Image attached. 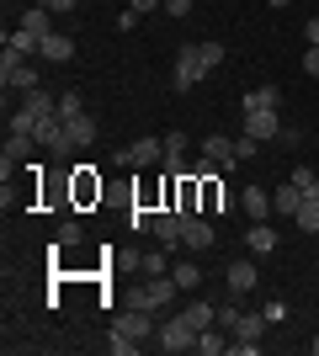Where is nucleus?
Returning a JSON list of instances; mask_svg holds the SVG:
<instances>
[{
    "mask_svg": "<svg viewBox=\"0 0 319 356\" xmlns=\"http://www.w3.org/2000/svg\"><path fill=\"white\" fill-rule=\"evenodd\" d=\"M43 6H48V11H75L80 0H43Z\"/></svg>",
    "mask_w": 319,
    "mask_h": 356,
    "instance_id": "obj_41",
    "label": "nucleus"
},
{
    "mask_svg": "<svg viewBox=\"0 0 319 356\" xmlns=\"http://www.w3.org/2000/svg\"><path fill=\"white\" fill-rule=\"evenodd\" d=\"M234 202H240V197L229 192L218 176H202V208L197 213H234Z\"/></svg>",
    "mask_w": 319,
    "mask_h": 356,
    "instance_id": "obj_5",
    "label": "nucleus"
},
{
    "mask_svg": "<svg viewBox=\"0 0 319 356\" xmlns=\"http://www.w3.org/2000/svg\"><path fill=\"white\" fill-rule=\"evenodd\" d=\"M48 64H64V59H75V38H64V32H54V38H43V48H38Z\"/></svg>",
    "mask_w": 319,
    "mask_h": 356,
    "instance_id": "obj_12",
    "label": "nucleus"
},
{
    "mask_svg": "<svg viewBox=\"0 0 319 356\" xmlns=\"http://www.w3.org/2000/svg\"><path fill=\"white\" fill-rule=\"evenodd\" d=\"M154 341H160V351H197V325L186 314H176V319H165L154 330Z\"/></svg>",
    "mask_w": 319,
    "mask_h": 356,
    "instance_id": "obj_1",
    "label": "nucleus"
},
{
    "mask_svg": "<svg viewBox=\"0 0 319 356\" xmlns=\"http://www.w3.org/2000/svg\"><path fill=\"white\" fill-rule=\"evenodd\" d=\"M106 346H112V356H133L138 341H128V335H117V330H112V341H106Z\"/></svg>",
    "mask_w": 319,
    "mask_h": 356,
    "instance_id": "obj_36",
    "label": "nucleus"
},
{
    "mask_svg": "<svg viewBox=\"0 0 319 356\" xmlns=\"http://www.w3.org/2000/svg\"><path fill=\"white\" fill-rule=\"evenodd\" d=\"M266 6H288V0H266Z\"/></svg>",
    "mask_w": 319,
    "mask_h": 356,
    "instance_id": "obj_44",
    "label": "nucleus"
},
{
    "mask_svg": "<svg viewBox=\"0 0 319 356\" xmlns=\"http://www.w3.org/2000/svg\"><path fill=\"white\" fill-rule=\"evenodd\" d=\"M22 106H27L32 118H43V112H59V96H48V90L38 86V90H27V96H22Z\"/></svg>",
    "mask_w": 319,
    "mask_h": 356,
    "instance_id": "obj_22",
    "label": "nucleus"
},
{
    "mask_svg": "<svg viewBox=\"0 0 319 356\" xmlns=\"http://www.w3.org/2000/svg\"><path fill=\"white\" fill-rule=\"evenodd\" d=\"M11 70H22V54L6 43V54H0V74H11Z\"/></svg>",
    "mask_w": 319,
    "mask_h": 356,
    "instance_id": "obj_37",
    "label": "nucleus"
},
{
    "mask_svg": "<svg viewBox=\"0 0 319 356\" xmlns=\"http://www.w3.org/2000/svg\"><path fill=\"white\" fill-rule=\"evenodd\" d=\"M197 59H202V70H218L224 64V43H197Z\"/></svg>",
    "mask_w": 319,
    "mask_h": 356,
    "instance_id": "obj_31",
    "label": "nucleus"
},
{
    "mask_svg": "<svg viewBox=\"0 0 319 356\" xmlns=\"http://www.w3.org/2000/svg\"><path fill=\"white\" fill-rule=\"evenodd\" d=\"M234 325H240V309H234V303H218V330L234 335Z\"/></svg>",
    "mask_w": 319,
    "mask_h": 356,
    "instance_id": "obj_34",
    "label": "nucleus"
},
{
    "mask_svg": "<svg viewBox=\"0 0 319 356\" xmlns=\"http://www.w3.org/2000/svg\"><path fill=\"white\" fill-rule=\"evenodd\" d=\"M213 239H218L213 218H202V213H186V223H181V245H186V250H213Z\"/></svg>",
    "mask_w": 319,
    "mask_h": 356,
    "instance_id": "obj_4",
    "label": "nucleus"
},
{
    "mask_svg": "<svg viewBox=\"0 0 319 356\" xmlns=\"http://www.w3.org/2000/svg\"><path fill=\"white\" fill-rule=\"evenodd\" d=\"M309 346H314V356H319V335H314V341H309Z\"/></svg>",
    "mask_w": 319,
    "mask_h": 356,
    "instance_id": "obj_43",
    "label": "nucleus"
},
{
    "mask_svg": "<svg viewBox=\"0 0 319 356\" xmlns=\"http://www.w3.org/2000/svg\"><path fill=\"white\" fill-rule=\"evenodd\" d=\"M304 43L319 48V16H309V27H304Z\"/></svg>",
    "mask_w": 319,
    "mask_h": 356,
    "instance_id": "obj_38",
    "label": "nucleus"
},
{
    "mask_svg": "<svg viewBox=\"0 0 319 356\" xmlns=\"http://www.w3.org/2000/svg\"><path fill=\"white\" fill-rule=\"evenodd\" d=\"M272 325V319H266V314H240V325H234V335H240V341H261V330Z\"/></svg>",
    "mask_w": 319,
    "mask_h": 356,
    "instance_id": "obj_26",
    "label": "nucleus"
},
{
    "mask_svg": "<svg viewBox=\"0 0 319 356\" xmlns=\"http://www.w3.org/2000/svg\"><path fill=\"white\" fill-rule=\"evenodd\" d=\"M202 154H208V160H218L229 170V165H234V138H224V134H208L202 138Z\"/></svg>",
    "mask_w": 319,
    "mask_h": 356,
    "instance_id": "obj_15",
    "label": "nucleus"
},
{
    "mask_svg": "<svg viewBox=\"0 0 319 356\" xmlns=\"http://www.w3.org/2000/svg\"><path fill=\"white\" fill-rule=\"evenodd\" d=\"M165 11L170 16H192V0H165Z\"/></svg>",
    "mask_w": 319,
    "mask_h": 356,
    "instance_id": "obj_40",
    "label": "nucleus"
},
{
    "mask_svg": "<svg viewBox=\"0 0 319 356\" xmlns=\"http://www.w3.org/2000/svg\"><path fill=\"white\" fill-rule=\"evenodd\" d=\"M64 128H69V144H75V149H85V144L96 138V118H91V112H80V118H64Z\"/></svg>",
    "mask_w": 319,
    "mask_h": 356,
    "instance_id": "obj_14",
    "label": "nucleus"
},
{
    "mask_svg": "<svg viewBox=\"0 0 319 356\" xmlns=\"http://www.w3.org/2000/svg\"><path fill=\"white\" fill-rule=\"evenodd\" d=\"M69 245H80V223H75V218L59 229V250H69Z\"/></svg>",
    "mask_w": 319,
    "mask_h": 356,
    "instance_id": "obj_35",
    "label": "nucleus"
},
{
    "mask_svg": "<svg viewBox=\"0 0 319 356\" xmlns=\"http://www.w3.org/2000/svg\"><path fill=\"white\" fill-rule=\"evenodd\" d=\"M277 102H282L277 86H256L250 96H245V112H277Z\"/></svg>",
    "mask_w": 319,
    "mask_h": 356,
    "instance_id": "obj_20",
    "label": "nucleus"
},
{
    "mask_svg": "<svg viewBox=\"0 0 319 356\" xmlns=\"http://www.w3.org/2000/svg\"><path fill=\"white\" fill-rule=\"evenodd\" d=\"M186 319H192V325L197 330H208V325H218V303H186Z\"/></svg>",
    "mask_w": 319,
    "mask_h": 356,
    "instance_id": "obj_27",
    "label": "nucleus"
},
{
    "mask_svg": "<svg viewBox=\"0 0 319 356\" xmlns=\"http://www.w3.org/2000/svg\"><path fill=\"white\" fill-rule=\"evenodd\" d=\"M6 43H11V48H16V54H22V59H27V54H38V48H43V43H38V38H32V32H27V27H16V32H11V38H6Z\"/></svg>",
    "mask_w": 319,
    "mask_h": 356,
    "instance_id": "obj_28",
    "label": "nucleus"
},
{
    "mask_svg": "<svg viewBox=\"0 0 319 356\" xmlns=\"http://www.w3.org/2000/svg\"><path fill=\"white\" fill-rule=\"evenodd\" d=\"M240 208L250 213L256 223H266V208H272V197L261 192V186H245V192H240Z\"/></svg>",
    "mask_w": 319,
    "mask_h": 356,
    "instance_id": "obj_18",
    "label": "nucleus"
},
{
    "mask_svg": "<svg viewBox=\"0 0 319 356\" xmlns=\"http://www.w3.org/2000/svg\"><path fill=\"white\" fill-rule=\"evenodd\" d=\"M181 223H186V213H160V218H154V239H160V245H165V250H176V245H181Z\"/></svg>",
    "mask_w": 319,
    "mask_h": 356,
    "instance_id": "obj_8",
    "label": "nucleus"
},
{
    "mask_svg": "<svg viewBox=\"0 0 319 356\" xmlns=\"http://www.w3.org/2000/svg\"><path fill=\"white\" fill-rule=\"evenodd\" d=\"M176 293H181V287H176V277L165 271V277H149V282L138 287V293L128 298V303H133V309H149V314H160V309H165V303H170Z\"/></svg>",
    "mask_w": 319,
    "mask_h": 356,
    "instance_id": "obj_2",
    "label": "nucleus"
},
{
    "mask_svg": "<svg viewBox=\"0 0 319 356\" xmlns=\"http://www.w3.org/2000/svg\"><path fill=\"white\" fill-rule=\"evenodd\" d=\"M170 277H176V287H181V293H192V287L202 282V266H197V261H176V266H170Z\"/></svg>",
    "mask_w": 319,
    "mask_h": 356,
    "instance_id": "obj_24",
    "label": "nucleus"
},
{
    "mask_svg": "<svg viewBox=\"0 0 319 356\" xmlns=\"http://www.w3.org/2000/svg\"><path fill=\"white\" fill-rule=\"evenodd\" d=\"M181 149H186V134H181V128H176V134H165V160H160V170H165V176H186Z\"/></svg>",
    "mask_w": 319,
    "mask_h": 356,
    "instance_id": "obj_10",
    "label": "nucleus"
},
{
    "mask_svg": "<svg viewBox=\"0 0 319 356\" xmlns=\"http://www.w3.org/2000/svg\"><path fill=\"white\" fill-rule=\"evenodd\" d=\"M298 202H304V192H298L293 181H288V186H277V192H272V208H277V213H288V218H293V213H298Z\"/></svg>",
    "mask_w": 319,
    "mask_h": 356,
    "instance_id": "obj_25",
    "label": "nucleus"
},
{
    "mask_svg": "<svg viewBox=\"0 0 319 356\" xmlns=\"http://www.w3.org/2000/svg\"><path fill=\"white\" fill-rule=\"evenodd\" d=\"M138 271H144V277H165V271H170L165 250H160V255H138Z\"/></svg>",
    "mask_w": 319,
    "mask_h": 356,
    "instance_id": "obj_30",
    "label": "nucleus"
},
{
    "mask_svg": "<svg viewBox=\"0 0 319 356\" xmlns=\"http://www.w3.org/2000/svg\"><path fill=\"white\" fill-rule=\"evenodd\" d=\"M128 154H133V165H160L165 160V138H138V144H128Z\"/></svg>",
    "mask_w": 319,
    "mask_h": 356,
    "instance_id": "obj_13",
    "label": "nucleus"
},
{
    "mask_svg": "<svg viewBox=\"0 0 319 356\" xmlns=\"http://www.w3.org/2000/svg\"><path fill=\"white\" fill-rule=\"evenodd\" d=\"M293 223H298L304 234H319V197H304V202H298V213H293Z\"/></svg>",
    "mask_w": 319,
    "mask_h": 356,
    "instance_id": "obj_21",
    "label": "nucleus"
},
{
    "mask_svg": "<svg viewBox=\"0 0 319 356\" xmlns=\"http://www.w3.org/2000/svg\"><path fill=\"white\" fill-rule=\"evenodd\" d=\"M85 112V96L80 90H59V118H80Z\"/></svg>",
    "mask_w": 319,
    "mask_h": 356,
    "instance_id": "obj_29",
    "label": "nucleus"
},
{
    "mask_svg": "<svg viewBox=\"0 0 319 356\" xmlns=\"http://www.w3.org/2000/svg\"><path fill=\"white\" fill-rule=\"evenodd\" d=\"M112 330H117V335H128V341H149L160 325H154V314H149V309H133V303H128V309L112 319Z\"/></svg>",
    "mask_w": 319,
    "mask_h": 356,
    "instance_id": "obj_3",
    "label": "nucleus"
},
{
    "mask_svg": "<svg viewBox=\"0 0 319 356\" xmlns=\"http://www.w3.org/2000/svg\"><path fill=\"white\" fill-rule=\"evenodd\" d=\"M245 134L266 144V138H277V134H282V122H277V112H245Z\"/></svg>",
    "mask_w": 319,
    "mask_h": 356,
    "instance_id": "obj_9",
    "label": "nucleus"
},
{
    "mask_svg": "<svg viewBox=\"0 0 319 356\" xmlns=\"http://www.w3.org/2000/svg\"><path fill=\"white\" fill-rule=\"evenodd\" d=\"M245 245H250L256 255H272V250H277V229H272V223H250V234H245Z\"/></svg>",
    "mask_w": 319,
    "mask_h": 356,
    "instance_id": "obj_16",
    "label": "nucleus"
},
{
    "mask_svg": "<svg viewBox=\"0 0 319 356\" xmlns=\"http://www.w3.org/2000/svg\"><path fill=\"white\" fill-rule=\"evenodd\" d=\"M202 59H197V43H181V54H176V90H192L202 80Z\"/></svg>",
    "mask_w": 319,
    "mask_h": 356,
    "instance_id": "obj_6",
    "label": "nucleus"
},
{
    "mask_svg": "<svg viewBox=\"0 0 319 356\" xmlns=\"http://www.w3.org/2000/svg\"><path fill=\"white\" fill-rule=\"evenodd\" d=\"M48 16H54L48 6H32V11L22 16V27H27L32 38H38V43H43V38H54V22H48Z\"/></svg>",
    "mask_w": 319,
    "mask_h": 356,
    "instance_id": "obj_17",
    "label": "nucleus"
},
{
    "mask_svg": "<svg viewBox=\"0 0 319 356\" xmlns=\"http://www.w3.org/2000/svg\"><path fill=\"white\" fill-rule=\"evenodd\" d=\"M32 144H38L32 134H11V138H6V154H0V176H6V181H11L16 165L27 160V149H32Z\"/></svg>",
    "mask_w": 319,
    "mask_h": 356,
    "instance_id": "obj_7",
    "label": "nucleus"
},
{
    "mask_svg": "<svg viewBox=\"0 0 319 356\" xmlns=\"http://www.w3.org/2000/svg\"><path fill=\"white\" fill-rule=\"evenodd\" d=\"M154 6H165V0H133V11L144 16V11H154Z\"/></svg>",
    "mask_w": 319,
    "mask_h": 356,
    "instance_id": "obj_42",
    "label": "nucleus"
},
{
    "mask_svg": "<svg viewBox=\"0 0 319 356\" xmlns=\"http://www.w3.org/2000/svg\"><path fill=\"white\" fill-rule=\"evenodd\" d=\"M304 70H309V74L319 80V48H304Z\"/></svg>",
    "mask_w": 319,
    "mask_h": 356,
    "instance_id": "obj_39",
    "label": "nucleus"
},
{
    "mask_svg": "<svg viewBox=\"0 0 319 356\" xmlns=\"http://www.w3.org/2000/svg\"><path fill=\"white\" fill-rule=\"evenodd\" d=\"M128 223H133V234H154V213L149 208H133V213H128Z\"/></svg>",
    "mask_w": 319,
    "mask_h": 356,
    "instance_id": "obj_32",
    "label": "nucleus"
},
{
    "mask_svg": "<svg viewBox=\"0 0 319 356\" xmlns=\"http://www.w3.org/2000/svg\"><path fill=\"white\" fill-rule=\"evenodd\" d=\"M256 149H261V138L240 134V138H234V160H256Z\"/></svg>",
    "mask_w": 319,
    "mask_h": 356,
    "instance_id": "obj_33",
    "label": "nucleus"
},
{
    "mask_svg": "<svg viewBox=\"0 0 319 356\" xmlns=\"http://www.w3.org/2000/svg\"><path fill=\"white\" fill-rule=\"evenodd\" d=\"M229 330H218V325H208V330H197V351L202 356H224L229 351V341H224Z\"/></svg>",
    "mask_w": 319,
    "mask_h": 356,
    "instance_id": "obj_19",
    "label": "nucleus"
},
{
    "mask_svg": "<svg viewBox=\"0 0 319 356\" xmlns=\"http://www.w3.org/2000/svg\"><path fill=\"white\" fill-rule=\"evenodd\" d=\"M0 80H6V86H11V90H22V96H27V90H38V86H43V80H38V70H32V64H22V70H11V74H0Z\"/></svg>",
    "mask_w": 319,
    "mask_h": 356,
    "instance_id": "obj_23",
    "label": "nucleus"
},
{
    "mask_svg": "<svg viewBox=\"0 0 319 356\" xmlns=\"http://www.w3.org/2000/svg\"><path fill=\"white\" fill-rule=\"evenodd\" d=\"M224 282H229V293H250L256 287V261H229Z\"/></svg>",
    "mask_w": 319,
    "mask_h": 356,
    "instance_id": "obj_11",
    "label": "nucleus"
}]
</instances>
